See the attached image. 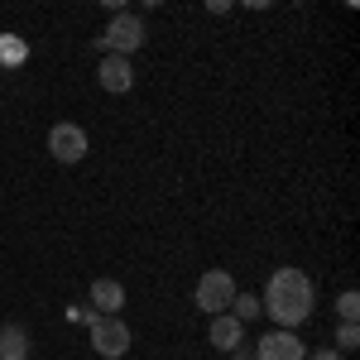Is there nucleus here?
Returning a JSON list of instances; mask_svg holds the SVG:
<instances>
[{
  "label": "nucleus",
  "instance_id": "1",
  "mask_svg": "<svg viewBox=\"0 0 360 360\" xmlns=\"http://www.w3.org/2000/svg\"><path fill=\"white\" fill-rule=\"evenodd\" d=\"M312 303H317V288L293 264L288 269H274L269 283H264V298H259V307L278 322V332H298L307 317H312Z\"/></svg>",
  "mask_w": 360,
  "mask_h": 360
},
{
  "label": "nucleus",
  "instance_id": "2",
  "mask_svg": "<svg viewBox=\"0 0 360 360\" xmlns=\"http://www.w3.org/2000/svg\"><path fill=\"white\" fill-rule=\"evenodd\" d=\"M240 288H236V278H231V269H207V274L197 278L193 288V303L207 312V317H221L226 307H231V298H236Z\"/></svg>",
  "mask_w": 360,
  "mask_h": 360
},
{
  "label": "nucleus",
  "instance_id": "3",
  "mask_svg": "<svg viewBox=\"0 0 360 360\" xmlns=\"http://www.w3.org/2000/svg\"><path fill=\"white\" fill-rule=\"evenodd\" d=\"M144 39H149V34H144V20H139V15H125V10H115L111 25H106V34H101L96 44H101V49H111L115 58H130Z\"/></svg>",
  "mask_w": 360,
  "mask_h": 360
},
{
  "label": "nucleus",
  "instance_id": "4",
  "mask_svg": "<svg viewBox=\"0 0 360 360\" xmlns=\"http://www.w3.org/2000/svg\"><path fill=\"white\" fill-rule=\"evenodd\" d=\"M91 351L101 360H120L130 351V327L120 317H91Z\"/></svg>",
  "mask_w": 360,
  "mask_h": 360
},
{
  "label": "nucleus",
  "instance_id": "5",
  "mask_svg": "<svg viewBox=\"0 0 360 360\" xmlns=\"http://www.w3.org/2000/svg\"><path fill=\"white\" fill-rule=\"evenodd\" d=\"M49 154H53L58 164H82L86 159V130L82 125H53L49 130Z\"/></svg>",
  "mask_w": 360,
  "mask_h": 360
},
{
  "label": "nucleus",
  "instance_id": "6",
  "mask_svg": "<svg viewBox=\"0 0 360 360\" xmlns=\"http://www.w3.org/2000/svg\"><path fill=\"white\" fill-rule=\"evenodd\" d=\"M96 82H101V91H111V96H125V91L135 86V68H130V58L106 53V58H101V68H96Z\"/></svg>",
  "mask_w": 360,
  "mask_h": 360
},
{
  "label": "nucleus",
  "instance_id": "7",
  "mask_svg": "<svg viewBox=\"0 0 360 360\" xmlns=\"http://www.w3.org/2000/svg\"><path fill=\"white\" fill-rule=\"evenodd\" d=\"M255 360H307V346L298 341V332H269L255 346Z\"/></svg>",
  "mask_w": 360,
  "mask_h": 360
},
{
  "label": "nucleus",
  "instance_id": "8",
  "mask_svg": "<svg viewBox=\"0 0 360 360\" xmlns=\"http://www.w3.org/2000/svg\"><path fill=\"white\" fill-rule=\"evenodd\" d=\"M207 341H212L217 351H226V356H231V351L245 341V327H240L231 312H221V317H212V327H207Z\"/></svg>",
  "mask_w": 360,
  "mask_h": 360
},
{
  "label": "nucleus",
  "instance_id": "9",
  "mask_svg": "<svg viewBox=\"0 0 360 360\" xmlns=\"http://www.w3.org/2000/svg\"><path fill=\"white\" fill-rule=\"evenodd\" d=\"M91 307H96V317H115L125 307V288L115 278H96L91 283Z\"/></svg>",
  "mask_w": 360,
  "mask_h": 360
},
{
  "label": "nucleus",
  "instance_id": "10",
  "mask_svg": "<svg viewBox=\"0 0 360 360\" xmlns=\"http://www.w3.org/2000/svg\"><path fill=\"white\" fill-rule=\"evenodd\" d=\"M0 360H29V332L20 322L0 327Z\"/></svg>",
  "mask_w": 360,
  "mask_h": 360
},
{
  "label": "nucleus",
  "instance_id": "11",
  "mask_svg": "<svg viewBox=\"0 0 360 360\" xmlns=\"http://www.w3.org/2000/svg\"><path fill=\"white\" fill-rule=\"evenodd\" d=\"M226 312H231V317H236V322H240V327H245V322H255V317H259V312H264V307H259V298H255V293H236V298H231V307H226Z\"/></svg>",
  "mask_w": 360,
  "mask_h": 360
},
{
  "label": "nucleus",
  "instance_id": "12",
  "mask_svg": "<svg viewBox=\"0 0 360 360\" xmlns=\"http://www.w3.org/2000/svg\"><path fill=\"white\" fill-rule=\"evenodd\" d=\"M0 58H5V63H25L29 44H25V39H15V34H5V39H0Z\"/></svg>",
  "mask_w": 360,
  "mask_h": 360
},
{
  "label": "nucleus",
  "instance_id": "13",
  "mask_svg": "<svg viewBox=\"0 0 360 360\" xmlns=\"http://www.w3.org/2000/svg\"><path fill=\"white\" fill-rule=\"evenodd\" d=\"M356 346H360V327H356V322H341L332 351H336V356H346V351H356Z\"/></svg>",
  "mask_w": 360,
  "mask_h": 360
},
{
  "label": "nucleus",
  "instance_id": "14",
  "mask_svg": "<svg viewBox=\"0 0 360 360\" xmlns=\"http://www.w3.org/2000/svg\"><path fill=\"white\" fill-rule=\"evenodd\" d=\"M336 312H341V322H356V317H360V298H356V288H346V293L336 298Z\"/></svg>",
  "mask_w": 360,
  "mask_h": 360
},
{
  "label": "nucleus",
  "instance_id": "15",
  "mask_svg": "<svg viewBox=\"0 0 360 360\" xmlns=\"http://www.w3.org/2000/svg\"><path fill=\"white\" fill-rule=\"evenodd\" d=\"M307 360H341V356H336L332 346H322V351H312V356H307Z\"/></svg>",
  "mask_w": 360,
  "mask_h": 360
},
{
  "label": "nucleus",
  "instance_id": "16",
  "mask_svg": "<svg viewBox=\"0 0 360 360\" xmlns=\"http://www.w3.org/2000/svg\"><path fill=\"white\" fill-rule=\"evenodd\" d=\"M231 360H255V356H250L245 346H236V351H231Z\"/></svg>",
  "mask_w": 360,
  "mask_h": 360
}]
</instances>
